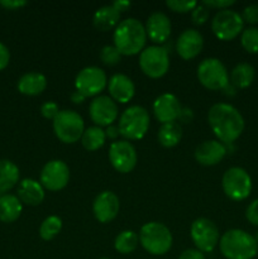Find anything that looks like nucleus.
<instances>
[{
	"label": "nucleus",
	"mask_w": 258,
	"mask_h": 259,
	"mask_svg": "<svg viewBox=\"0 0 258 259\" xmlns=\"http://www.w3.org/2000/svg\"><path fill=\"white\" fill-rule=\"evenodd\" d=\"M227 154V148L219 141H205L195 149V158L202 166L218 164Z\"/></svg>",
	"instance_id": "nucleus-20"
},
{
	"label": "nucleus",
	"mask_w": 258,
	"mask_h": 259,
	"mask_svg": "<svg viewBox=\"0 0 258 259\" xmlns=\"http://www.w3.org/2000/svg\"><path fill=\"white\" fill-rule=\"evenodd\" d=\"M204 46V38L196 29H186L176 40V51L184 60H192L200 55Z\"/></svg>",
	"instance_id": "nucleus-18"
},
{
	"label": "nucleus",
	"mask_w": 258,
	"mask_h": 259,
	"mask_svg": "<svg viewBox=\"0 0 258 259\" xmlns=\"http://www.w3.org/2000/svg\"><path fill=\"white\" fill-rule=\"evenodd\" d=\"M58 113H60L58 105L56 103H53V101H47V103H45L40 106V114H42L46 119L53 120V119L57 116Z\"/></svg>",
	"instance_id": "nucleus-37"
},
{
	"label": "nucleus",
	"mask_w": 258,
	"mask_h": 259,
	"mask_svg": "<svg viewBox=\"0 0 258 259\" xmlns=\"http://www.w3.org/2000/svg\"><path fill=\"white\" fill-rule=\"evenodd\" d=\"M121 55L115 46H104L100 51V60L106 66H115L120 62Z\"/></svg>",
	"instance_id": "nucleus-33"
},
{
	"label": "nucleus",
	"mask_w": 258,
	"mask_h": 259,
	"mask_svg": "<svg viewBox=\"0 0 258 259\" xmlns=\"http://www.w3.org/2000/svg\"><path fill=\"white\" fill-rule=\"evenodd\" d=\"M53 132L61 142L72 144L81 139L85 132L83 119L73 110H60L53 119Z\"/></svg>",
	"instance_id": "nucleus-6"
},
{
	"label": "nucleus",
	"mask_w": 258,
	"mask_h": 259,
	"mask_svg": "<svg viewBox=\"0 0 258 259\" xmlns=\"http://www.w3.org/2000/svg\"><path fill=\"white\" fill-rule=\"evenodd\" d=\"M2 196H3V192L0 191V199H2Z\"/></svg>",
	"instance_id": "nucleus-46"
},
{
	"label": "nucleus",
	"mask_w": 258,
	"mask_h": 259,
	"mask_svg": "<svg viewBox=\"0 0 258 259\" xmlns=\"http://www.w3.org/2000/svg\"><path fill=\"white\" fill-rule=\"evenodd\" d=\"M190 234L194 244L202 253L212 252L220 240L219 229L206 218H199L195 220L190 229Z\"/></svg>",
	"instance_id": "nucleus-11"
},
{
	"label": "nucleus",
	"mask_w": 258,
	"mask_h": 259,
	"mask_svg": "<svg viewBox=\"0 0 258 259\" xmlns=\"http://www.w3.org/2000/svg\"><path fill=\"white\" fill-rule=\"evenodd\" d=\"M120 19V13L113 7V5H104L99 8L95 12L93 18L94 27L101 32H108V30L115 29Z\"/></svg>",
	"instance_id": "nucleus-23"
},
{
	"label": "nucleus",
	"mask_w": 258,
	"mask_h": 259,
	"mask_svg": "<svg viewBox=\"0 0 258 259\" xmlns=\"http://www.w3.org/2000/svg\"><path fill=\"white\" fill-rule=\"evenodd\" d=\"M111 5H113L119 13H121V12H126V10L131 8L132 4L131 2H128V0H116V2H114Z\"/></svg>",
	"instance_id": "nucleus-43"
},
{
	"label": "nucleus",
	"mask_w": 258,
	"mask_h": 259,
	"mask_svg": "<svg viewBox=\"0 0 258 259\" xmlns=\"http://www.w3.org/2000/svg\"><path fill=\"white\" fill-rule=\"evenodd\" d=\"M106 83H108L106 73L96 66L82 68L77 73L75 80L76 90L86 98L99 95L106 88Z\"/></svg>",
	"instance_id": "nucleus-12"
},
{
	"label": "nucleus",
	"mask_w": 258,
	"mask_h": 259,
	"mask_svg": "<svg viewBox=\"0 0 258 259\" xmlns=\"http://www.w3.org/2000/svg\"><path fill=\"white\" fill-rule=\"evenodd\" d=\"M234 3V0H204L202 4L206 5L207 8H217V9L224 10L232 7Z\"/></svg>",
	"instance_id": "nucleus-39"
},
{
	"label": "nucleus",
	"mask_w": 258,
	"mask_h": 259,
	"mask_svg": "<svg viewBox=\"0 0 258 259\" xmlns=\"http://www.w3.org/2000/svg\"><path fill=\"white\" fill-rule=\"evenodd\" d=\"M209 18V8L204 4H197L191 12V19L196 25L204 24Z\"/></svg>",
	"instance_id": "nucleus-35"
},
{
	"label": "nucleus",
	"mask_w": 258,
	"mask_h": 259,
	"mask_svg": "<svg viewBox=\"0 0 258 259\" xmlns=\"http://www.w3.org/2000/svg\"><path fill=\"white\" fill-rule=\"evenodd\" d=\"M119 134H120V132H119V126L113 125V124H111V125H109L105 131L106 138L116 139L119 137Z\"/></svg>",
	"instance_id": "nucleus-44"
},
{
	"label": "nucleus",
	"mask_w": 258,
	"mask_h": 259,
	"mask_svg": "<svg viewBox=\"0 0 258 259\" xmlns=\"http://www.w3.org/2000/svg\"><path fill=\"white\" fill-rule=\"evenodd\" d=\"M18 199L30 206H37L45 200V189L33 179L23 180L18 187Z\"/></svg>",
	"instance_id": "nucleus-22"
},
{
	"label": "nucleus",
	"mask_w": 258,
	"mask_h": 259,
	"mask_svg": "<svg viewBox=\"0 0 258 259\" xmlns=\"http://www.w3.org/2000/svg\"><path fill=\"white\" fill-rule=\"evenodd\" d=\"M70 180V168L60 159H53L45 164L40 172V185L50 191L65 189Z\"/></svg>",
	"instance_id": "nucleus-13"
},
{
	"label": "nucleus",
	"mask_w": 258,
	"mask_h": 259,
	"mask_svg": "<svg viewBox=\"0 0 258 259\" xmlns=\"http://www.w3.org/2000/svg\"><path fill=\"white\" fill-rule=\"evenodd\" d=\"M10 60V52L4 43L0 42V71L4 70Z\"/></svg>",
	"instance_id": "nucleus-40"
},
{
	"label": "nucleus",
	"mask_w": 258,
	"mask_h": 259,
	"mask_svg": "<svg viewBox=\"0 0 258 259\" xmlns=\"http://www.w3.org/2000/svg\"><path fill=\"white\" fill-rule=\"evenodd\" d=\"M220 252L227 259H253L258 254V243L253 235L242 229H230L219 242Z\"/></svg>",
	"instance_id": "nucleus-3"
},
{
	"label": "nucleus",
	"mask_w": 258,
	"mask_h": 259,
	"mask_svg": "<svg viewBox=\"0 0 258 259\" xmlns=\"http://www.w3.org/2000/svg\"><path fill=\"white\" fill-rule=\"evenodd\" d=\"M85 99H86V96H83L82 94L78 93L77 90H75L72 94H71V101L75 104L83 103V101H85Z\"/></svg>",
	"instance_id": "nucleus-45"
},
{
	"label": "nucleus",
	"mask_w": 258,
	"mask_h": 259,
	"mask_svg": "<svg viewBox=\"0 0 258 259\" xmlns=\"http://www.w3.org/2000/svg\"><path fill=\"white\" fill-rule=\"evenodd\" d=\"M100 259H109V258H100Z\"/></svg>",
	"instance_id": "nucleus-47"
},
{
	"label": "nucleus",
	"mask_w": 258,
	"mask_h": 259,
	"mask_svg": "<svg viewBox=\"0 0 258 259\" xmlns=\"http://www.w3.org/2000/svg\"><path fill=\"white\" fill-rule=\"evenodd\" d=\"M255 70L249 63H238L230 72V83L235 89H247L254 80Z\"/></svg>",
	"instance_id": "nucleus-26"
},
{
	"label": "nucleus",
	"mask_w": 258,
	"mask_h": 259,
	"mask_svg": "<svg viewBox=\"0 0 258 259\" xmlns=\"http://www.w3.org/2000/svg\"><path fill=\"white\" fill-rule=\"evenodd\" d=\"M179 259H205V255L199 249H186L181 253Z\"/></svg>",
	"instance_id": "nucleus-41"
},
{
	"label": "nucleus",
	"mask_w": 258,
	"mask_h": 259,
	"mask_svg": "<svg viewBox=\"0 0 258 259\" xmlns=\"http://www.w3.org/2000/svg\"><path fill=\"white\" fill-rule=\"evenodd\" d=\"M166 5L171 10L176 13H187L192 12L196 8V2H189V0H167Z\"/></svg>",
	"instance_id": "nucleus-34"
},
{
	"label": "nucleus",
	"mask_w": 258,
	"mask_h": 259,
	"mask_svg": "<svg viewBox=\"0 0 258 259\" xmlns=\"http://www.w3.org/2000/svg\"><path fill=\"white\" fill-rule=\"evenodd\" d=\"M109 159L120 174H129L137 164L136 148L128 141H116L109 148Z\"/></svg>",
	"instance_id": "nucleus-14"
},
{
	"label": "nucleus",
	"mask_w": 258,
	"mask_h": 259,
	"mask_svg": "<svg viewBox=\"0 0 258 259\" xmlns=\"http://www.w3.org/2000/svg\"><path fill=\"white\" fill-rule=\"evenodd\" d=\"M47 88V78L43 73L28 72L18 81V90L23 95L35 96L42 94Z\"/></svg>",
	"instance_id": "nucleus-24"
},
{
	"label": "nucleus",
	"mask_w": 258,
	"mask_h": 259,
	"mask_svg": "<svg viewBox=\"0 0 258 259\" xmlns=\"http://www.w3.org/2000/svg\"><path fill=\"white\" fill-rule=\"evenodd\" d=\"M19 181V168L9 159H0V191L12 190Z\"/></svg>",
	"instance_id": "nucleus-27"
},
{
	"label": "nucleus",
	"mask_w": 258,
	"mask_h": 259,
	"mask_svg": "<svg viewBox=\"0 0 258 259\" xmlns=\"http://www.w3.org/2000/svg\"><path fill=\"white\" fill-rule=\"evenodd\" d=\"M90 118L98 126H109L118 118V105L110 96H96L89 106Z\"/></svg>",
	"instance_id": "nucleus-15"
},
{
	"label": "nucleus",
	"mask_w": 258,
	"mask_h": 259,
	"mask_svg": "<svg viewBox=\"0 0 258 259\" xmlns=\"http://www.w3.org/2000/svg\"><path fill=\"white\" fill-rule=\"evenodd\" d=\"M27 2H23V0H2L0 2V5L7 9H18L20 7H24L27 5Z\"/></svg>",
	"instance_id": "nucleus-42"
},
{
	"label": "nucleus",
	"mask_w": 258,
	"mask_h": 259,
	"mask_svg": "<svg viewBox=\"0 0 258 259\" xmlns=\"http://www.w3.org/2000/svg\"><path fill=\"white\" fill-rule=\"evenodd\" d=\"M139 67L151 78H159L168 71L169 57L166 48L151 46L144 48L139 56Z\"/></svg>",
	"instance_id": "nucleus-9"
},
{
	"label": "nucleus",
	"mask_w": 258,
	"mask_h": 259,
	"mask_svg": "<svg viewBox=\"0 0 258 259\" xmlns=\"http://www.w3.org/2000/svg\"><path fill=\"white\" fill-rule=\"evenodd\" d=\"M114 46L124 56H133L142 52L147 40L144 25L136 18L121 20L114 30Z\"/></svg>",
	"instance_id": "nucleus-2"
},
{
	"label": "nucleus",
	"mask_w": 258,
	"mask_h": 259,
	"mask_svg": "<svg viewBox=\"0 0 258 259\" xmlns=\"http://www.w3.org/2000/svg\"><path fill=\"white\" fill-rule=\"evenodd\" d=\"M119 209H120V204H119L118 196L111 191H103L94 200V215L96 220L104 224L115 219Z\"/></svg>",
	"instance_id": "nucleus-17"
},
{
	"label": "nucleus",
	"mask_w": 258,
	"mask_h": 259,
	"mask_svg": "<svg viewBox=\"0 0 258 259\" xmlns=\"http://www.w3.org/2000/svg\"><path fill=\"white\" fill-rule=\"evenodd\" d=\"M240 43H242V47L244 48L248 53L257 55L258 53V28L250 27L243 30L242 35H240Z\"/></svg>",
	"instance_id": "nucleus-32"
},
{
	"label": "nucleus",
	"mask_w": 258,
	"mask_h": 259,
	"mask_svg": "<svg viewBox=\"0 0 258 259\" xmlns=\"http://www.w3.org/2000/svg\"><path fill=\"white\" fill-rule=\"evenodd\" d=\"M197 78L209 90H224L229 83L227 67L218 58H205L197 67Z\"/></svg>",
	"instance_id": "nucleus-8"
},
{
	"label": "nucleus",
	"mask_w": 258,
	"mask_h": 259,
	"mask_svg": "<svg viewBox=\"0 0 258 259\" xmlns=\"http://www.w3.org/2000/svg\"><path fill=\"white\" fill-rule=\"evenodd\" d=\"M154 116L162 124L172 123L180 118L182 113L181 104L174 94H162L153 103Z\"/></svg>",
	"instance_id": "nucleus-16"
},
{
	"label": "nucleus",
	"mask_w": 258,
	"mask_h": 259,
	"mask_svg": "<svg viewBox=\"0 0 258 259\" xmlns=\"http://www.w3.org/2000/svg\"><path fill=\"white\" fill-rule=\"evenodd\" d=\"M144 28L147 37L154 43H164L171 34V22L168 17L161 12L149 15Z\"/></svg>",
	"instance_id": "nucleus-19"
},
{
	"label": "nucleus",
	"mask_w": 258,
	"mask_h": 259,
	"mask_svg": "<svg viewBox=\"0 0 258 259\" xmlns=\"http://www.w3.org/2000/svg\"><path fill=\"white\" fill-rule=\"evenodd\" d=\"M244 20L239 13L230 9L218 12L211 20V29L220 40H232L243 32Z\"/></svg>",
	"instance_id": "nucleus-10"
},
{
	"label": "nucleus",
	"mask_w": 258,
	"mask_h": 259,
	"mask_svg": "<svg viewBox=\"0 0 258 259\" xmlns=\"http://www.w3.org/2000/svg\"><path fill=\"white\" fill-rule=\"evenodd\" d=\"M222 186L229 199L234 201H242L250 195L252 179L242 167H232L223 175Z\"/></svg>",
	"instance_id": "nucleus-7"
},
{
	"label": "nucleus",
	"mask_w": 258,
	"mask_h": 259,
	"mask_svg": "<svg viewBox=\"0 0 258 259\" xmlns=\"http://www.w3.org/2000/svg\"><path fill=\"white\" fill-rule=\"evenodd\" d=\"M139 237L137 233H134L133 230H124L120 234L116 235L114 247H115L116 252L121 253V254H131L137 249Z\"/></svg>",
	"instance_id": "nucleus-30"
},
{
	"label": "nucleus",
	"mask_w": 258,
	"mask_h": 259,
	"mask_svg": "<svg viewBox=\"0 0 258 259\" xmlns=\"http://www.w3.org/2000/svg\"><path fill=\"white\" fill-rule=\"evenodd\" d=\"M108 90L110 94V98L114 101L125 104L133 99L134 94H136V86L126 75L115 73L109 80Z\"/></svg>",
	"instance_id": "nucleus-21"
},
{
	"label": "nucleus",
	"mask_w": 258,
	"mask_h": 259,
	"mask_svg": "<svg viewBox=\"0 0 258 259\" xmlns=\"http://www.w3.org/2000/svg\"><path fill=\"white\" fill-rule=\"evenodd\" d=\"M22 201L14 195H3L0 199V220L3 223H13L22 214Z\"/></svg>",
	"instance_id": "nucleus-25"
},
{
	"label": "nucleus",
	"mask_w": 258,
	"mask_h": 259,
	"mask_svg": "<svg viewBox=\"0 0 258 259\" xmlns=\"http://www.w3.org/2000/svg\"><path fill=\"white\" fill-rule=\"evenodd\" d=\"M245 218L250 224L258 227V199L250 202L245 210Z\"/></svg>",
	"instance_id": "nucleus-38"
},
{
	"label": "nucleus",
	"mask_w": 258,
	"mask_h": 259,
	"mask_svg": "<svg viewBox=\"0 0 258 259\" xmlns=\"http://www.w3.org/2000/svg\"><path fill=\"white\" fill-rule=\"evenodd\" d=\"M243 20L249 24H258V4H250L243 9Z\"/></svg>",
	"instance_id": "nucleus-36"
},
{
	"label": "nucleus",
	"mask_w": 258,
	"mask_h": 259,
	"mask_svg": "<svg viewBox=\"0 0 258 259\" xmlns=\"http://www.w3.org/2000/svg\"><path fill=\"white\" fill-rule=\"evenodd\" d=\"M62 229V220L56 215L48 217L43 220L39 228V235L43 240H52Z\"/></svg>",
	"instance_id": "nucleus-31"
},
{
	"label": "nucleus",
	"mask_w": 258,
	"mask_h": 259,
	"mask_svg": "<svg viewBox=\"0 0 258 259\" xmlns=\"http://www.w3.org/2000/svg\"><path fill=\"white\" fill-rule=\"evenodd\" d=\"M182 138V129L179 123L172 121V123L162 124L158 131V142L161 146L166 148L177 146Z\"/></svg>",
	"instance_id": "nucleus-28"
},
{
	"label": "nucleus",
	"mask_w": 258,
	"mask_h": 259,
	"mask_svg": "<svg viewBox=\"0 0 258 259\" xmlns=\"http://www.w3.org/2000/svg\"><path fill=\"white\" fill-rule=\"evenodd\" d=\"M207 121L211 131L223 144L237 141L245 126L244 119L238 109L225 103H218L210 108Z\"/></svg>",
	"instance_id": "nucleus-1"
},
{
	"label": "nucleus",
	"mask_w": 258,
	"mask_h": 259,
	"mask_svg": "<svg viewBox=\"0 0 258 259\" xmlns=\"http://www.w3.org/2000/svg\"><path fill=\"white\" fill-rule=\"evenodd\" d=\"M105 131H103L100 126H90L83 132L82 137H81V143H82L83 148L93 152L101 148L105 143Z\"/></svg>",
	"instance_id": "nucleus-29"
},
{
	"label": "nucleus",
	"mask_w": 258,
	"mask_h": 259,
	"mask_svg": "<svg viewBox=\"0 0 258 259\" xmlns=\"http://www.w3.org/2000/svg\"><path fill=\"white\" fill-rule=\"evenodd\" d=\"M142 247L153 255H163L171 249L172 234L162 223L151 222L144 224L139 232Z\"/></svg>",
	"instance_id": "nucleus-4"
},
{
	"label": "nucleus",
	"mask_w": 258,
	"mask_h": 259,
	"mask_svg": "<svg viewBox=\"0 0 258 259\" xmlns=\"http://www.w3.org/2000/svg\"><path fill=\"white\" fill-rule=\"evenodd\" d=\"M149 114L143 106L133 105L123 111L119 119L120 136L129 141L142 139L149 128Z\"/></svg>",
	"instance_id": "nucleus-5"
}]
</instances>
